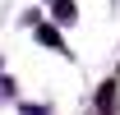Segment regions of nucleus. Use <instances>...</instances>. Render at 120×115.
Here are the masks:
<instances>
[{"mask_svg": "<svg viewBox=\"0 0 120 115\" xmlns=\"http://www.w3.org/2000/svg\"><path fill=\"white\" fill-rule=\"evenodd\" d=\"M56 18H65V23H69V18H74V5H69V0H60V5H56Z\"/></svg>", "mask_w": 120, "mask_h": 115, "instance_id": "f03ea898", "label": "nucleus"}, {"mask_svg": "<svg viewBox=\"0 0 120 115\" xmlns=\"http://www.w3.org/2000/svg\"><path fill=\"white\" fill-rule=\"evenodd\" d=\"M97 106H102V111H111V106H116V83H106L102 92H97Z\"/></svg>", "mask_w": 120, "mask_h": 115, "instance_id": "f257e3e1", "label": "nucleus"}]
</instances>
